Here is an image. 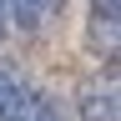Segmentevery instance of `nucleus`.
I'll return each mask as SVG.
<instances>
[{
	"label": "nucleus",
	"instance_id": "obj_1",
	"mask_svg": "<svg viewBox=\"0 0 121 121\" xmlns=\"http://www.w3.org/2000/svg\"><path fill=\"white\" fill-rule=\"evenodd\" d=\"M0 121H66V111H60V101L35 91L25 76L0 66Z\"/></svg>",
	"mask_w": 121,
	"mask_h": 121
},
{
	"label": "nucleus",
	"instance_id": "obj_2",
	"mask_svg": "<svg viewBox=\"0 0 121 121\" xmlns=\"http://www.w3.org/2000/svg\"><path fill=\"white\" fill-rule=\"evenodd\" d=\"M116 66L106 71V81H86L81 86V121H116Z\"/></svg>",
	"mask_w": 121,
	"mask_h": 121
},
{
	"label": "nucleus",
	"instance_id": "obj_3",
	"mask_svg": "<svg viewBox=\"0 0 121 121\" xmlns=\"http://www.w3.org/2000/svg\"><path fill=\"white\" fill-rule=\"evenodd\" d=\"M116 20H121V0H91V40L106 45V56H116Z\"/></svg>",
	"mask_w": 121,
	"mask_h": 121
},
{
	"label": "nucleus",
	"instance_id": "obj_4",
	"mask_svg": "<svg viewBox=\"0 0 121 121\" xmlns=\"http://www.w3.org/2000/svg\"><path fill=\"white\" fill-rule=\"evenodd\" d=\"M66 5V0H10V25L20 30H45V20Z\"/></svg>",
	"mask_w": 121,
	"mask_h": 121
},
{
	"label": "nucleus",
	"instance_id": "obj_5",
	"mask_svg": "<svg viewBox=\"0 0 121 121\" xmlns=\"http://www.w3.org/2000/svg\"><path fill=\"white\" fill-rule=\"evenodd\" d=\"M10 35V0H0V40Z\"/></svg>",
	"mask_w": 121,
	"mask_h": 121
}]
</instances>
